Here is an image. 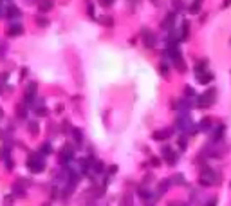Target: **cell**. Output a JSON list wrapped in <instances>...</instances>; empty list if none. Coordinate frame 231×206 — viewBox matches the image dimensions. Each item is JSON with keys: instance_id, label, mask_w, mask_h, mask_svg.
I'll use <instances>...</instances> for the list:
<instances>
[{"instance_id": "6da1fadb", "label": "cell", "mask_w": 231, "mask_h": 206, "mask_svg": "<svg viewBox=\"0 0 231 206\" xmlns=\"http://www.w3.org/2000/svg\"><path fill=\"white\" fill-rule=\"evenodd\" d=\"M27 166H29V170L31 172H42L43 166H45V163H43V159L38 155H33V157H29V161H27Z\"/></svg>"}, {"instance_id": "7a4b0ae2", "label": "cell", "mask_w": 231, "mask_h": 206, "mask_svg": "<svg viewBox=\"0 0 231 206\" xmlns=\"http://www.w3.org/2000/svg\"><path fill=\"white\" fill-rule=\"evenodd\" d=\"M213 181H215V174H213V170H204V174L200 175V179H199V183L202 186H210Z\"/></svg>"}, {"instance_id": "3957f363", "label": "cell", "mask_w": 231, "mask_h": 206, "mask_svg": "<svg viewBox=\"0 0 231 206\" xmlns=\"http://www.w3.org/2000/svg\"><path fill=\"white\" fill-rule=\"evenodd\" d=\"M141 34H143V40H145V45H146V47H154V45H155V34H154V33H150L148 29H143Z\"/></svg>"}, {"instance_id": "277c9868", "label": "cell", "mask_w": 231, "mask_h": 206, "mask_svg": "<svg viewBox=\"0 0 231 206\" xmlns=\"http://www.w3.org/2000/svg\"><path fill=\"white\" fill-rule=\"evenodd\" d=\"M213 96H215V89H211V92L208 91L204 96H200L199 105L200 107H208V105H211V103H213Z\"/></svg>"}, {"instance_id": "5b68a950", "label": "cell", "mask_w": 231, "mask_h": 206, "mask_svg": "<svg viewBox=\"0 0 231 206\" xmlns=\"http://www.w3.org/2000/svg\"><path fill=\"white\" fill-rule=\"evenodd\" d=\"M22 31H24V27H22L20 24H13V25H9L6 29V34L7 36H18V34H22Z\"/></svg>"}, {"instance_id": "8992f818", "label": "cell", "mask_w": 231, "mask_h": 206, "mask_svg": "<svg viewBox=\"0 0 231 206\" xmlns=\"http://www.w3.org/2000/svg\"><path fill=\"white\" fill-rule=\"evenodd\" d=\"M163 154H164V159L168 161L170 165H175V161H177V155L173 154V152L170 150L168 146H166V148H163Z\"/></svg>"}, {"instance_id": "52a82bcc", "label": "cell", "mask_w": 231, "mask_h": 206, "mask_svg": "<svg viewBox=\"0 0 231 206\" xmlns=\"http://www.w3.org/2000/svg\"><path fill=\"white\" fill-rule=\"evenodd\" d=\"M6 16L7 18H16V16H20V9L16 6H7L6 7Z\"/></svg>"}, {"instance_id": "ba28073f", "label": "cell", "mask_w": 231, "mask_h": 206, "mask_svg": "<svg viewBox=\"0 0 231 206\" xmlns=\"http://www.w3.org/2000/svg\"><path fill=\"white\" fill-rule=\"evenodd\" d=\"M34 92H36V83H29L27 89H25V101H31Z\"/></svg>"}, {"instance_id": "9c48e42d", "label": "cell", "mask_w": 231, "mask_h": 206, "mask_svg": "<svg viewBox=\"0 0 231 206\" xmlns=\"http://www.w3.org/2000/svg\"><path fill=\"white\" fill-rule=\"evenodd\" d=\"M170 136H172V130H157V132H154V139L163 141V139H166Z\"/></svg>"}, {"instance_id": "30bf717a", "label": "cell", "mask_w": 231, "mask_h": 206, "mask_svg": "<svg viewBox=\"0 0 231 206\" xmlns=\"http://www.w3.org/2000/svg\"><path fill=\"white\" fill-rule=\"evenodd\" d=\"M173 20H175V15H173V13H170L168 18L163 22V27H164V29H172V25H173Z\"/></svg>"}, {"instance_id": "8fae6325", "label": "cell", "mask_w": 231, "mask_h": 206, "mask_svg": "<svg viewBox=\"0 0 231 206\" xmlns=\"http://www.w3.org/2000/svg\"><path fill=\"white\" fill-rule=\"evenodd\" d=\"M71 157H72V152H71V148H67V150L63 148L62 154H60V161H62V163H65V161H69Z\"/></svg>"}, {"instance_id": "7c38bea8", "label": "cell", "mask_w": 231, "mask_h": 206, "mask_svg": "<svg viewBox=\"0 0 231 206\" xmlns=\"http://www.w3.org/2000/svg\"><path fill=\"white\" fill-rule=\"evenodd\" d=\"M38 7H40V11H49L53 7V0H42L38 4Z\"/></svg>"}, {"instance_id": "4fadbf2b", "label": "cell", "mask_w": 231, "mask_h": 206, "mask_svg": "<svg viewBox=\"0 0 231 206\" xmlns=\"http://www.w3.org/2000/svg\"><path fill=\"white\" fill-rule=\"evenodd\" d=\"M199 80H200V83H210L213 80V74L211 72H202L199 76Z\"/></svg>"}, {"instance_id": "5bb4252c", "label": "cell", "mask_w": 231, "mask_h": 206, "mask_svg": "<svg viewBox=\"0 0 231 206\" xmlns=\"http://www.w3.org/2000/svg\"><path fill=\"white\" fill-rule=\"evenodd\" d=\"M200 6H202V0H195V2L191 4V7H190V13H193V15H195V13H199Z\"/></svg>"}, {"instance_id": "9a60e30c", "label": "cell", "mask_w": 231, "mask_h": 206, "mask_svg": "<svg viewBox=\"0 0 231 206\" xmlns=\"http://www.w3.org/2000/svg\"><path fill=\"white\" fill-rule=\"evenodd\" d=\"M210 127H211V121L208 119V118H204V119L200 121V125H199V128H202V130H208Z\"/></svg>"}, {"instance_id": "2e32d148", "label": "cell", "mask_w": 231, "mask_h": 206, "mask_svg": "<svg viewBox=\"0 0 231 206\" xmlns=\"http://www.w3.org/2000/svg\"><path fill=\"white\" fill-rule=\"evenodd\" d=\"M172 4H173L175 11H181L182 7H184V2H182V0H172Z\"/></svg>"}, {"instance_id": "e0dca14e", "label": "cell", "mask_w": 231, "mask_h": 206, "mask_svg": "<svg viewBox=\"0 0 231 206\" xmlns=\"http://www.w3.org/2000/svg\"><path fill=\"white\" fill-rule=\"evenodd\" d=\"M188 27H190V25L184 22V25H182V36H181V40H184V38L188 36Z\"/></svg>"}, {"instance_id": "ac0fdd59", "label": "cell", "mask_w": 231, "mask_h": 206, "mask_svg": "<svg viewBox=\"0 0 231 206\" xmlns=\"http://www.w3.org/2000/svg\"><path fill=\"white\" fill-rule=\"evenodd\" d=\"M49 152H53V148H51L49 145H43V146H42V154H49Z\"/></svg>"}, {"instance_id": "d6986e66", "label": "cell", "mask_w": 231, "mask_h": 206, "mask_svg": "<svg viewBox=\"0 0 231 206\" xmlns=\"http://www.w3.org/2000/svg\"><path fill=\"white\" fill-rule=\"evenodd\" d=\"M36 22H38L40 25H47V24H49V22L45 20V18H42V16H36Z\"/></svg>"}, {"instance_id": "ffe728a7", "label": "cell", "mask_w": 231, "mask_h": 206, "mask_svg": "<svg viewBox=\"0 0 231 206\" xmlns=\"http://www.w3.org/2000/svg\"><path fill=\"white\" fill-rule=\"evenodd\" d=\"M99 4H101V6H112V4H114V0H99Z\"/></svg>"}, {"instance_id": "44dd1931", "label": "cell", "mask_w": 231, "mask_h": 206, "mask_svg": "<svg viewBox=\"0 0 231 206\" xmlns=\"http://www.w3.org/2000/svg\"><path fill=\"white\" fill-rule=\"evenodd\" d=\"M74 137H76V141H81V132H80V130H74Z\"/></svg>"}, {"instance_id": "7402d4cb", "label": "cell", "mask_w": 231, "mask_h": 206, "mask_svg": "<svg viewBox=\"0 0 231 206\" xmlns=\"http://www.w3.org/2000/svg\"><path fill=\"white\" fill-rule=\"evenodd\" d=\"M179 146H181L182 150L186 148V139H184V137H182V139H179Z\"/></svg>"}, {"instance_id": "603a6c76", "label": "cell", "mask_w": 231, "mask_h": 206, "mask_svg": "<svg viewBox=\"0 0 231 206\" xmlns=\"http://www.w3.org/2000/svg\"><path fill=\"white\" fill-rule=\"evenodd\" d=\"M173 181H175V183H184V177H182V175H175Z\"/></svg>"}, {"instance_id": "cb8c5ba5", "label": "cell", "mask_w": 231, "mask_h": 206, "mask_svg": "<svg viewBox=\"0 0 231 206\" xmlns=\"http://www.w3.org/2000/svg\"><path fill=\"white\" fill-rule=\"evenodd\" d=\"M31 132H38V125L31 123Z\"/></svg>"}, {"instance_id": "d4e9b609", "label": "cell", "mask_w": 231, "mask_h": 206, "mask_svg": "<svg viewBox=\"0 0 231 206\" xmlns=\"http://www.w3.org/2000/svg\"><path fill=\"white\" fill-rule=\"evenodd\" d=\"M161 72L166 74V72H168V67H166V65H161Z\"/></svg>"}, {"instance_id": "484cf974", "label": "cell", "mask_w": 231, "mask_h": 206, "mask_svg": "<svg viewBox=\"0 0 231 206\" xmlns=\"http://www.w3.org/2000/svg\"><path fill=\"white\" fill-rule=\"evenodd\" d=\"M89 15H90V16H94V7H92V6H89Z\"/></svg>"}]
</instances>
